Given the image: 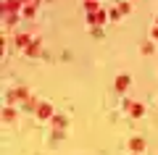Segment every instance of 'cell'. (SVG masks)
Wrapping results in <instances>:
<instances>
[{"label": "cell", "instance_id": "cell-9", "mask_svg": "<svg viewBox=\"0 0 158 155\" xmlns=\"http://www.w3.org/2000/svg\"><path fill=\"white\" fill-rule=\"evenodd\" d=\"M90 3H98V0H90Z\"/></svg>", "mask_w": 158, "mask_h": 155}, {"label": "cell", "instance_id": "cell-3", "mask_svg": "<svg viewBox=\"0 0 158 155\" xmlns=\"http://www.w3.org/2000/svg\"><path fill=\"white\" fill-rule=\"evenodd\" d=\"M127 87H129V76H118L116 79V89L121 92V89H127Z\"/></svg>", "mask_w": 158, "mask_h": 155}, {"label": "cell", "instance_id": "cell-2", "mask_svg": "<svg viewBox=\"0 0 158 155\" xmlns=\"http://www.w3.org/2000/svg\"><path fill=\"white\" fill-rule=\"evenodd\" d=\"M37 113H40V118H50V105H48V103H42V105L37 108Z\"/></svg>", "mask_w": 158, "mask_h": 155}, {"label": "cell", "instance_id": "cell-8", "mask_svg": "<svg viewBox=\"0 0 158 155\" xmlns=\"http://www.w3.org/2000/svg\"><path fill=\"white\" fill-rule=\"evenodd\" d=\"M3 116H6V121H11V118H13V111H11V108H6V111H3Z\"/></svg>", "mask_w": 158, "mask_h": 155}, {"label": "cell", "instance_id": "cell-7", "mask_svg": "<svg viewBox=\"0 0 158 155\" xmlns=\"http://www.w3.org/2000/svg\"><path fill=\"white\" fill-rule=\"evenodd\" d=\"M27 53H29V55H37V53H40V42H32L27 47Z\"/></svg>", "mask_w": 158, "mask_h": 155}, {"label": "cell", "instance_id": "cell-5", "mask_svg": "<svg viewBox=\"0 0 158 155\" xmlns=\"http://www.w3.org/2000/svg\"><path fill=\"white\" fill-rule=\"evenodd\" d=\"M103 21H106V13H103V11H98V13L90 16V24H103Z\"/></svg>", "mask_w": 158, "mask_h": 155}, {"label": "cell", "instance_id": "cell-6", "mask_svg": "<svg viewBox=\"0 0 158 155\" xmlns=\"http://www.w3.org/2000/svg\"><path fill=\"white\" fill-rule=\"evenodd\" d=\"M16 42L21 45V47H29V45H32V42H29V37H27V34H19V37H16Z\"/></svg>", "mask_w": 158, "mask_h": 155}, {"label": "cell", "instance_id": "cell-4", "mask_svg": "<svg viewBox=\"0 0 158 155\" xmlns=\"http://www.w3.org/2000/svg\"><path fill=\"white\" fill-rule=\"evenodd\" d=\"M129 111H132V116H137V118H140L142 113H145V108H142L140 103H132V105H129Z\"/></svg>", "mask_w": 158, "mask_h": 155}, {"label": "cell", "instance_id": "cell-1", "mask_svg": "<svg viewBox=\"0 0 158 155\" xmlns=\"http://www.w3.org/2000/svg\"><path fill=\"white\" fill-rule=\"evenodd\" d=\"M129 147L135 150V153H142V150H145V139H140V137H135V139H132V142H129Z\"/></svg>", "mask_w": 158, "mask_h": 155}]
</instances>
